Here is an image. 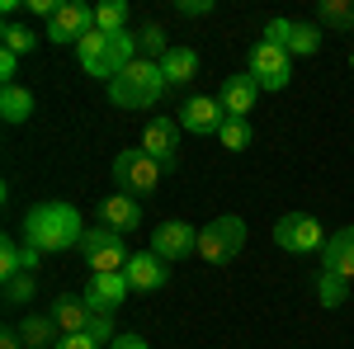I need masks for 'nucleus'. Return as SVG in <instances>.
I'll list each match as a JSON object with an SVG mask.
<instances>
[{
  "label": "nucleus",
  "mask_w": 354,
  "mask_h": 349,
  "mask_svg": "<svg viewBox=\"0 0 354 349\" xmlns=\"http://www.w3.org/2000/svg\"><path fill=\"white\" fill-rule=\"evenodd\" d=\"M85 227L81 213L71 208V203H62V198H48V203H33L24 217V241L33 250H43V255H62V250H81L85 241Z\"/></svg>",
  "instance_id": "f257e3e1"
},
{
  "label": "nucleus",
  "mask_w": 354,
  "mask_h": 349,
  "mask_svg": "<svg viewBox=\"0 0 354 349\" xmlns=\"http://www.w3.org/2000/svg\"><path fill=\"white\" fill-rule=\"evenodd\" d=\"M76 57H81V71L85 76H95V81H113L118 71H128L142 48H137V33H100V28H90L81 43H76Z\"/></svg>",
  "instance_id": "f03ea898"
},
{
  "label": "nucleus",
  "mask_w": 354,
  "mask_h": 349,
  "mask_svg": "<svg viewBox=\"0 0 354 349\" xmlns=\"http://www.w3.org/2000/svg\"><path fill=\"white\" fill-rule=\"evenodd\" d=\"M165 90H170V85H165L161 62H147V57H137L128 71H118V76L109 81V100H113V109H133V113H142V109L161 104Z\"/></svg>",
  "instance_id": "7ed1b4c3"
},
{
  "label": "nucleus",
  "mask_w": 354,
  "mask_h": 349,
  "mask_svg": "<svg viewBox=\"0 0 354 349\" xmlns=\"http://www.w3.org/2000/svg\"><path fill=\"white\" fill-rule=\"evenodd\" d=\"M161 175L165 170L151 161L142 147L113 156V185H118V194H128V198H151V194L161 189Z\"/></svg>",
  "instance_id": "20e7f679"
},
{
  "label": "nucleus",
  "mask_w": 354,
  "mask_h": 349,
  "mask_svg": "<svg viewBox=\"0 0 354 349\" xmlns=\"http://www.w3.org/2000/svg\"><path fill=\"white\" fill-rule=\"evenodd\" d=\"M241 245H245V222L236 213H222L208 227H198V255L208 265H232L241 255Z\"/></svg>",
  "instance_id": "39448f33"
},
{
  "label": "nucleus",
  "mask_w": 354,
  "mask_h": 349,
  "mask_svg": "<svg viewBox=\"0 0 354 349\" xmlns=\"http://www.w3.org/2000/svg\"><path fill=\"white\" fill-rule=\"evenodd\" d=\"M274 245L288 255H317V250H326V227L312 213H283L274 222Z\"/></svg>",
  "instance_id": "423d86ee"
},
{
  "label": "nucleus",
  "mask_w": 354,
  "mask_h": 349,
  "mask_svg": "<svg viewBox=\"0 0 354 349\" xmlns=\"http://www.w3.org/2000/svg\"><path fill=\"white\" fill-rule=\"evenodd\" d=\"M81 255H85V265H90V274H123L128 260H133L128 241L118 232H109V227H90L81 241Z\"/></svg>",
  "instance_id": "0eeeda50"
},
{
  "label": "nucleus",
  "mask_w": 354,
  "mask_h": 349,
  "mask_svg": "<svg viewBox=\"0 0 354 349\" xmlns=\"http://www.w3.org/2000/svg\"><path fill=\"white\" fill-rule=\"evenodd\" d=\"M265 43H274V48H283L288 57H317L322 53V28L307 24V19H270L265 24Z\"/></svg>",
  "instance_id": "6e6552de"
},
{
  "label": "nucleus",
  "mask_w": 354,
  "mask_h": 349,
  "mask_svg": "<svg viewBox=\"0 0 354 349\" xmlns=\"http://www.w3.org/2000/svg\"><path fill=\"white\" fill-rule=\"evenodd\" d=\"M250 76H255L260 90H288V81H293V57L260 38L250 48Z\"/></svg>",
  "instance_id": "1a4fd4ad"
},
{
  "label": "nucleus",
  "mask_w": 354,
  "mask_h": 349,
  "mask_svg": "<svg viewBox=\"0 0 354 349\" xmlns=\"http://www.w3.org/2000/svg\"><path fill=\"white\" fill-rule=\"evenodd\" d=\"M151 250L161 255L165 265H180L185 255H198V227H189V222H161V227H151Z\"/></svg>",
  "instance_id": "9d476101"
},
{
  "label": "nucleus",
  "mask_w": 354,
  "mask_h": 349,
  "mask_svg": "<svg viewBox=\"0 0 354 349\" xmlns=\"http://www.w3.org/2000/svg\"><path fill=\"white\" fill-rule=\"evenodd\" d=\"M222 123H227V113H222L218 95H189L180 104V128L194 133V137H218Z\"/></svg>",
  "instance_id": "9b49d317"
},
{
  "label": "nucleus",
  "mask_w": 354,
  "mask_h": 349,
  "mask_svg": "<svg viewBox=\"0 0 354 349\" xmlns=\"http://www.w3.org/2000/svg\"><path fill=\"white\" fill-rule=\"evenodd\" d=\"M90 28H95V5L66 0V5H62V10L53 15V24H48V43H62V48L71 43V48H76V43H81Z\"/></svg>",
  "instance_id": "f8f14e48"
},
{
  "label": "nucleus",
  "mask_w": 354,
  "mask_h": 349,
  "mask_svg": "<svg viewBox=\"0 0 354 349\" xmlns=\"http://www.w3.org/2000/svg\"><path fill=\"white\" fill-rule=\"evenodd\" d=\"M142 151L161 170H175L180 165V123L175 118H151L147 133H142Z\"/></svg>",
  "instance_id": "ddd939ff"
},
{
  "label": "nucleus",
  "mask_w": 354,
  "mask_h": 349,
  "mask_svg": "<svg viewBox=\"0 0 354 349\" xmlns=\"http://www.w3.org/2000/svg\"><path fill=\"white\" fill-rule=\"evenodd\" d=\"M133 293V283H128V274H90V288H85V302H90V312H104L113 317L123 302Z\"/></svg>",
  "instance_id": "4468645a"
},
{
  "label": "nucleus",
  "mask_w": 354,
  "mask_h": 349,
  "mask_svg": "<svg viewBox=\"0 0 354 349\" xmlns=\"http://www.w3.org/2000/svg\"><path fill=\"white\" fill-rule=\"evenodd\" d=\"M95 217H100V227H109V232H118V236H128V232H137V227H142V198L109 194V198H100Z\"/></svg>",
  "instance_id": "2eb2a0df"
},
{
  "label": "nucleus",
  "mask_w": 354,
  "mask_h": 349,
  "mask_svg": "<svg viewBox=\"0 0 354 349\" xmlns=\"http://www.w3.org/2000/svg\"><path fill=\"white\" fill-rule=\"evenodd\" d=\"M123 274H128L133 293H156V288H165V279H170V265H165L156 250H137Z\"/></svg>",
  "instance_id": "dca6fc26"
},
{
  "label": "nucleus",
  "mask_w": 354,
  "mask_h": 349,
  "mask_svg": "<svg viewBox=\"0 0 354 349\" xmlns=\"http://www.w3.org/2000/svg\"><path fill=\"white\" fill-rule=\"evenodd\" d=\"M255 95H260V85H255V76L245 71V76H227V81L218 85V104L227 118H250V109H255Z\"/></svg>",
  "instance_id": "f3484780"
},
{
  "label": "nucleus",
  "mask_w": 354,
  "mask_h": 349,
  "mask_svg": "<svg viewBox=\"0 0 354 349\" xmlns=\"http://www.w3.org/2000/svg\"><path fill=\"white\" fill-rule=\"evenodd\" d=\"M48 317L57 321V330H62V335H85V326H90V317H95V312H90V302H85V297L62 293L53 307H48Z\"/></svg>",
  "instance_id": "a211bd4d"
},
{
  "label": "nucleus",
  "mask_w": 354,
  "mask_h": 349,
  "mask_svg": "<svg viewBox=\"0 0 354 349\" xmlns=\"http://www.w3.org/2000/svg\"><path fill=\"white\" fill-rule=\"evenodd\" d=\"M322 269H330V274H345V279L354 283V227L330 232L326 250H322Z\"/></svg>",
  "instance_id": "6ab92c4d"
},
{
  "label": "nucleus",
  "mask_w": 354,
  "mask_h": 349,
  "mask_svg": "<svg viewBox=\"0 0 354 349\" xmlns=\"http://www.w3.org/2000/svg\"><path fill=\"white\" fill-rule=\"evenodd\" d=\"M15 330H19L24 349H57V340H62V330H57V321L48 312H24V321Z\"/></svg>",
  "instance_id": "aec40b11"
},
{
  "label": "nucleus",
  "mask_w": 354,
  "mask_h": 349,
  "mask_svg": "<svg viewBox=\"0 0 354 349\" xmlns=\"http://www.w3.org/2000/svg\"><path fill=\"white\" fill-rule=\"evenodd\" d=\"M161 71H165V85H189L194 76H198V53L185 48V43H175V48L161 57Z\"/></svg>",
  "instance_id": "412c9836"
},
{
  "label": "nucleus",
  "mask_w": 354,
  "mask_h": 349,
  "mask_svg": "<svg viewBox=\"0 0 354 349\" xmlns=\"http://www.w3.org/2000/svg\"><path fill=\"white\" fill-rule=\"evenodd\" d=\"M317 28L354 33V0H322V5H317Z\"/></svg>",
  "instance_id": "4be33fe9"
},
{
  "label": "nucleus",
  "mask_w": 354,
  "mask_h": 349,
  "mask_svg": "<svg viewBox=\"0 0 354 349\" xmlns=\"http://www.w3.org/2000/svg\"><path fill=\"white\" fill-rule=\"evenodd\" d=\"M28 113H33V90L5 85V90H0V118H5V123H28Z\"/></svg>",
  "instance_id": "5701e85b"
},
{
  "label": "nucleus",
  "mask_w": 354,
  "mask_h": 349,
  "mask_svg": "<svg viewBox=\"0 0 354 349\" xmlns=\"http://www.w3.org/2000/svg\"><path fill=\"white\" fill-rule=\"evenodd\" d=\"M317 297H322V307H345V302H350V279L322 269V274H317Z\"/></svg>",
  "instance_id": "b1692460"
},
{
  "label": "nucleus",
  "mask_w": 354,
  "mask_h": 349,
  "mask_svg": "<svg viewBox=\"0 0 354 349\" xmlns=\"http://www.w3.org/2000/svg\"><path fill=\"white\" fill-rule=\"evenodd\" d=\"M0 38H5V53H15V57H28L33 48H38V33H33V28H24L19 19H5Z\"/></svg>",
  "instance_id": "393cba45"
},
{
  "label": "nucleus",
  "mask_w": 354,
  "mask_h": 349,
  "mask_svg": "<svg viewBox=\"0 0 354 349\" xmlns=\"http://www.w3.org/2000/svg\"><path fill=\"white\" fill-rule=\"evenodd\" d=\"M128 15H133V10H128L123 0H104V5H95V28H100V33H123V28H128Z\"/></svg>",
  "instance_id": "a878e982"
},
{
  "label": "nucleus",
  "mask_w": 354,
  "mask_h": 349,
  "mask_svg": "<svg viewBox=\"0 0 354 349\" xmlns=\"http://www.w3.org/2000/svg\"><path fill=\"white\" fill-rule=\"evenodd\" d=\"M218 142L227 147V151H245V147L255 142V128H250V118H227V123H222V133H218Z\"/></svg>",
  "instance_id": "bb28decb"
},
{
  "label": "nucleus",
  "mask_w": 354,
  "mask_h": 349,
  "mask_svg": "<svg viewBox=\"0 0 354 349\" xmlns=\"http://www.w3.org/2000/svg\"><path fill=\"white\" fill-rule=\"evenodd\" d=\"M137 48H142V57H147V62H161V57L170 53L175 43L165 38V28H161V24H147L142 33H137Z\"/></svg>",
  "instance_id": "cd10ccee"
},
{
  "label": "nucleus",
  "mask_w": 354,
  "mask_h": 349,
  "mask_svg": "<svg viewBox=\"0 0 354 349\" xmlns=\"http://www.w3.org/2000/svg\"><path fill=\"white\" fill-rule=\"evenodd\" d=\"M38 297V279L33 274H15V279H5V302L10 307H28Z\"/></svg>",
  "instance_id": "c85d7f7f"
},
{
  "label": "nucleus",
  "mask_w": 354,
  "mask_h": 349,
  "mask_svg": "<svg viewBox=\"0 0 354 349\" xmlns=\"http://www.w3.org/2000/svg\"><path fill=\"white\" fill-rule=\"evenodd\" d=\"M85 335H90L95 345H113V340H118V330H113V317L95 312V317H90V326H85Z\"/></svg>",
  "instance_id": "c756f323"
},
{
  "label": "nucleus",
  "mask_w": 354,
  "mask_h": 349,
  "mask_svg": "<svg viewBox=\"0 0 354 349\" xmlns=\"http://www.w3.org/2000/svg\"><path fill=\"white\" fill-rule=\"evenodd\" d=\"M19 245L24 241H15V236L0 241V279H15L19 274Z\"/></svg>",
  "instance_id": "7c9ffc66"
},
{
  "label": "nucleus",
  "mask_w": 354,
  "mask_h": 349,
  "mask_svg": "<svg viewBox=\"0 0 354 349\" xmlns=\"http://www.w3.org/2000/svg\"><path fill=\"white\" fill-rule=\"evenodd\" d=\"M175 10L185 19H203V15H213V0H175Z\"/></svg>",
  "instance_id": "2f4dec72"
},
{
  "label": "nucleus",
  "mask_w": 354,
  "mask_h": 349,
  "mask_svg": "<svg viewBox=\"0 0 354 349\" xmlns=\"http://www.w3.org/2000/svg\"><path fill=\"white\" fill-rule=\"evenodd\" d=\"M15 76H19V57H15V53H0V81L15 85Z\"/></svg>",
  "instance_id": "473e14b6"
},
{
  "label": "nucleus",
  "mask_w": 354,
  "mask_h": 349,
  "mask_svg": "<svg viewBox=\"0 0 354 349\" xmlns=\"http://www.w3.org/2000/svg\"><path fill=\"white\" fill-rule=\"evenodd\" d=\"M57 349H104V345H95L90 335H62V340H57Z\"/></svg>",
  "instance_id": "72a5a7b5"
},
{
  "label": "nucleus",
  "mask_w": 354,
  "mask_h": 349,
  "mask_svg": "<svg viewBox=\"0 0 354 349\" xmlns=\"http://www.w3.org/2000/svg\"><path fill=\"white\" fill-rule=\"evenodd\" d=\"M57 10H62L57 0H28V15H43L48 24H53V15H57Z\"/></svg>",
  "instance_id": "f704fd0d"
},
{
  "label": "nucleus",
  "mask_w": 354,
  "mask_h": 349,
  "mask_svg": "<svg viewBox=\"0 0 354 349\" xmlns=\"http://www.w3.org/2000/svg\"><path fill=\"white\" fill-rule=\"evenodd\" d=\"M0 349H24V340H19V330H15V326H5V330H0Z\"/></svg>",
  "instance_id": "c9c22d12"
},
{
  "label": "nucleus",
  "mask_w": 354,
  "mask_h": 349,
  "mask_svg": "<svg viewBox=\"0 0 354 349\" xmlns=\"http://www.w3.org/2000/svg\"><path fill=\"white\" fill-rule=\"evenodd\" d=\"M109 349H151V345H147L142 335H118V340H113Z\"/></svg>",
  "instance_id": "e433bc0d"
},
{
  "label": "nucleus",
  "mask_w": 354,
  "mask_h": 349,
  "mask_svg": "<svg viewBox=\"0 0 354 349\" xmlns=\"http://www.w3.org/2000/svg\"><path fill=\"white\" fill-rule=\"evenodd\" d=\"M350 71H354V53H350Z\"/></svg>",
  "instance_id": "4c0bfd02"
}]
</instances>
